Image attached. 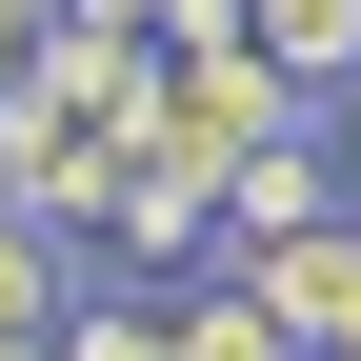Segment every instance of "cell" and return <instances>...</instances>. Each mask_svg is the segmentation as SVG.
Segmentation results:
<instances>
[{
  "label": "cell",
  "mask_w": 361,
  "mask_h": 361,
  "mask_svg": "<svg viewBox=\"0 0 361 361\" xmlns=\"http://www.w3.org/2000/svg\"><path fill=\"white\" fill-rule=\"evenodd\" d=\"M101 241H121V281H201V261H221V161H201V141H141Z\"/></svg>",
  "instance_id": "obj_1"
},
{
  "label": "cell",
  "mask_w": 361,
  "mask_h": 361,
  "mask_svg": "<svg viewBox=\"0 0 361 361\" xmlns=\"http://www.w3.org/2000/svg\"><path fill=\"white\" fill-rule=\"evenodd\" d=\"M301 121H322V101H301L261 40H221V61H180V80H161V141H201V161H261V141H301Z\"/></svg>",
  "instance_id": "obj_2"
},
{
  "label": "cell",
  "mask_w": 361,
  "mask_h": 361,
  "mask_svg": "<svg viewBox=\"0 0 361 361\" xmlns=\"http://www.w3.org/2000/svg\"><path fill=\"white\" fill-rule=\"evenodd\" d=\"M322 221H341L322 121H301V141H261V161H221V261H261V241H322Z\"/></svg>",
  "instance_id": "obj_3"
},
{
  "label": "cell",
  "mask_w": 361,
  "mask_h": 361,
  "mask_svg": "<svg viewBox=\"0 0 361 361\" xmlns=\"http://www.w3.org/2000/svg\"><path fill=\"white\" fill-rule=\"evenodd\" d=\"M61 322H80V241H40L0 201V341H61Z\"/></svg>",
  "instance_id": "obj_4"
},
{
  "label": "cell",
  "mask_w": 361,
  "mask_h": 361,
  "mask_svg": "<svg viewBox=\"0 0 361 361\" xmlns=\"http://www.w3.org/2000/svg\"><path fill=\"white\" fill-rule=\"evenodd\" d=\"M241 20H261V61H281L301 101H341V80H361V0H241Z\"/></svg>",
  "instance_id": "obj_5"
},
{
  "label": "cell",
  "mask_w": 361,
  "mask_h": 361,
  "mask_svg": "<svg viewBox=\"0 0 361 361\" xmlns=\"http://www.w3.org/2000/svg\"><path fill=\"white\" fill-rule=\"evenodd\" d=\"M161 301H180V361H301V322H261L221 261H201V281H161Z\"/></svg>",
  "instance_id": "obj_6"
},
{
  "label": "cell",
  "mask_w": 361,
  "mask_h": 361,
  "mask_svg": "<svg viewBox=\"0 0 361 361\" xmlns=\"http://www.w3.org/2000/svg\"><path fill=\"white\" fill-rule=\"evenodd\" d=\"M61 361H180V301H161V281H121V301H80V322H61Z\"/></svg>",
  "instance_id": "obj_7"
},
{
  "label": "cell",
  "mask_w": 361,
  "mask_h": 361,
  "mask_svg": "<svg viewBox=\"0 0 361 361\" xmlns=\"http://www.w3.org/2000/svg\"><path fill=\"white\" fill-rule=\"evenodd\" d=\"M80 20H141V40H161V61H221V40H261V20H241V0H80Z\"/></svg>",
  "instance_id": "obj_8"
},
{
  "label": "cell",
  "mask_w": 361,
  "mask_h": 361,
  "mask_svg": "<svg viewBox=\"0 0 361 361\" xmlns=\"http://www.w3.org/2000/svg\"><path fill=\"white\" fill-rule=\"evenodd\" d=\"M20 61H40V20H20V0H0V101H20Z\"/></svg>",
  "instance_id": "obj_9"
},
{
  "label": "cell",
  "mask_w": 361,
  "mask_h": 361,
  "mask_svg": "<svg viewBox=\"0 0 361 361\" xmlns=\"http://www.w3.org/2000/svg\"><path fill=\"white\" fill-rule=\"evenodd\" d=\"M0 361H61V341H0Z\"/></svg>",
  "instance_id": "obj_10"
}]
</instances>
